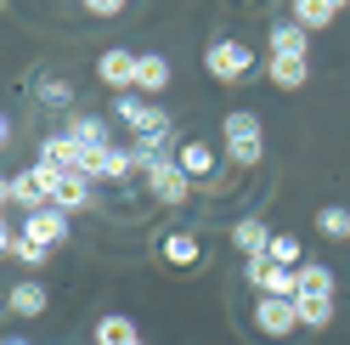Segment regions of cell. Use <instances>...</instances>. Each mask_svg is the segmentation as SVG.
<instances>
[{"instance_id": "4316f807", "label": "cell", "mask_w": 350, "mask_h": 345, "mask_svg": "<svg viewBox=\"0 0 350 345\" xmlns=\"http://www.w3.org/2000/svg\"><path fill=\"white\" fill-rule=\"evenodd\" d=\"M299 294H334V266L305 261V266H299Z\"/></svg>"}, {"instance_id": "1f68e13d", "label": "cell", "mask_w": 350, "mask_h": 345, "mask_svg": "<svg viewBox=\"0 0 350 345\" xmlns=\"http://www.w3.org/2000/svg\"><path fill=\"white\" fill-rule=\"evenodd\" d=\"M243 6H260V0H243Z\"/></svg>"}, {"instance_id": "6da1fadb", "label": "cell", "mask_w": 350, "mask_h": 345, "mask_svg": "<svg viewBox=\"0 0 350 345\" xmlns=\"http://www.w3.org/2000/svg\"><path fill=\"white\" fill-rule=\"evenodd\" d=\"M221 153H226V164H237V170H254L260 159H266V125H260V114L232 107V114L221 119Z\"/></svg>"}, {"instance_id": "7402d4cb", "label": "cell", "mask_w": 350, "mask_h": 345, "mask_svg": "<svg viewBox=\"0 0 350 345\" xmlns=\"http://www.w3.org/2000/svg\"><path fill=\"white\" fill-rule=\"evenodd\" d=\"M266 79L277 85V91H299V85L311 79V62H305V57H271L266 62Z\"/></svg>"}, {"instance_id": "2e32d148", "label": "cell", "mask_w": 350, "mask_h": 345, "mask_svg": "<svg viewBox=\"0 0 350 345\" xmlns=\"http://www.w3.org/2000/svg\"><path fill=\"white\" fill-rule=\"evenodd\" d=\"M232 249H243V261L249 255H266L271 249V227L260 221V215H237L232 221Z\"/></svg>"}, {"instance_id": "ba28073f", "label": "cell", "mask_w": 350, "mask_h": 345, "mask_svg": "<svg viewBox=\"0 0 350 345\" xmlns=\"http://www.w3.org/2000/svg\"><path fill=\"white\" fill-rule=\"evenodd\" d=\"M254 329L266 334V340H288V334L299 329L294 300H288V294H260V300H254Z\"/></svg>"}, {"instance_id": "52a82bcc", "label": "cell", "mask_w": 350, "mask_h": 345, "mask_svg": "<svg viewBox=\"0 0 350 345\" xmlns=\"http://www.w3.org/2000/svg\"><path fill=\"white\" fill-rule=\"evenodd\" d=\"M79 170H85V176H91V181H130V176H136V153H130V147H91V153H85L79 159Z\"/></svg>"}, {"instance_id": "9a60e30c", "label": "cell", "mask_w": 350, "mask_h": 345, "mask_svg": "<svg viewBox=\"0 0 350 345\" xmlns=\"http://www.w3.org/2000/svg\"><path fill=\"white\" fill-rule=\"evenodd\" d=\"M0 255H6V261H17V266H46V261H51V249L34 244L29 232H17V227L0 232Z\"/></svg>"}, {"instance_id": "ac0fdd59", "label": "cell", "mask_w": 350, "mask_h": 345, "mask_svg": "<svg viewBox=\"0 0 350 345\" xmlns=\"http://www.w3.org/2000/svg\"><path fill=\"white\" fill-rule=\"evenodd\" d=\"M6 204H17V209H40V204H51L46 199V187H40V176H34V164L29 170H17V176H6Z\"/></svg>"}, {"instance_id": "9c48e42d", "label": "cell", "mask_w": 350, "mask_h": 345, "mask_svg": "<svg viewBox=\"0 0 350 345\" xmlns=\"http://www.w3.org/2000/svg\"><path fill=\"white\" fill-rule=\"evenodd\" d=\"M175 164L192 176V187H198V181L215 187V176H221V153H215V142H209V136H187L181 147H175Z\"/></svg>"}, {"instance_id": "e0dca14e", "label": "cell", "mask_w": 350, "mask_h": 345, "mask_svg": "<svg viewBox=\"0 0 350 345\" xmlns=\"http://www.w3.org/2000/svg\"><path fill=\"white\" fill-rule=\"evenodd\" d=\"M62 131H68L85 153H91V147H113V131H107L102 114H68V125H62Z\"/></svg>"}, {"instance_id": "f546056e", "label": "cell", "mask_w": 350, "mask_h": 345, "mask_svg": "<svg viewBox=\"0 0 350 345\" xmlns=\"http://www.w3.org/2000/svg\"><path fill=\"white\" fill-rule=\"evenodd\" d=\"M327 6H334V12H345V6H350V0H327Z\"/></svg>"}, {"instance_id": "30bf717a", "label": "cell", "mask_w": 350, "mask_h": 345, "mask_svg": "<svg viewBox=\"0 0 350 345\" xmlns=\"http://www.w3.org/2000/svg\"><path fill=\"white\" fill-rule=\"evenodd\" d=\"M159 261L175 266V272L204 266V238H198L192 227H175V232H164V238H159Z\"/></svg>"}, {"instance_id": "5bb4252c", "label": "cell", "mask_w": 350, "mask_h": 345, "mask_svg": "<svg viewBox=\"0 0 350 345\" xmlns=\"http://www.w3.org/2000/svg\"><path fill=\"white\" fill-rule=\"evenodd\" d=\"M91 176L85 170H62V181H57V192H51V204L57 209H68V215H79V209H91Z\"/></svg>"}, {"instance_id": "4dcf8cb0", "label": "cell", "mask_w": 350, "mask_h": 345, "mask_svg": "<svg viewBox=\"0 0 350 345\" xmlns=\"http://www.w3.org/2000/svg\"><path fill=\"white\" fill-rule=\"evenodd\" d=\"M6 345H29V340H6Z\"/></svg>"}, {"instance_id": "277c9868", "label": "cell", "mask_w": 350, "mask_h": 345, "mask_svg": "<svg viewBox=\"0 0 350 345\" xmlns=\"http://www.w3.org/2000/svg\"><path fill=\"white\" fill-rule=\"evenodd\" d=\"M113 114L130 125V136H175V125H170V114H164V107L159 102H147V97H119L113 102Z\"/></svg>"}, {"instance_id": "7c38bea8", "label": "cell", "mask_w": 350, "mask_h": 345, "mask_svg": "<svg viewBox=\"0 0 350 345\" xmlns=\"http://www.w3.org/2000/svg\"><path fill=\"white\" fill-rule=\"evenodd\" d=\"M29 97L46 107V114H74V79H62V74H34Z\"/></svg>"}, {"instance_id": "d6986e66", "label": "cell", "mask_w": 350, "mask_h": 345, "mask_svg": "<svg viewBox=\"0 0 350 345\" xmlns=\"http://www.w3.org/2000/svg\"><path fill=\"white\" fill-rule=\"evenodd\" d=\"M311 51V29H299L294 17H277L271 23V57H305Z\"/></svg>"}, {"instance_id": "44dd1931", "label": "cell", "mask_w": 350, "mask_h": 345, "mask_svg": "<svg viewBox=\"0 0 350 345\" xmlns=\"http://www.w3.org/2000/svg\"><path fill=\"white\" fill-rule=\"evenodd\" d=\"M40 159L46 164H57V170H79V159H85V147L68 136V131H51L46 142H40Z\"/></svg>"}, {"instance_id": "d6a6232c", "label": "cell", "mask_w": 350, "mask_h": 345, "mask_svg": "<svg viewBox=\"0 0 350 345\" xmlns=\"http://www.w3.org/2000/svg\"><path fill=\"white\" fill-rule=\"evenodd\" d=\"M130 345H147V340H130Z\"/></svg>"}, {"instance_id": "5b68a950", "label": "cell", "mask_w": 350, "mask_h": 345, "mask_svg": "<svg viewBox=\"0 0 350 345\" xmlns=\"http://www.w3.org/2000/svg\"><path fill=\"white\" fill-rule=\"evenodd\" d=\"M243 277H249V289H260V294H299V272L294 266H277L271 255H249L243 261Z\"/></svg>"}, {"instance_id": "7a4b0ae2", "label": "cell", "mask_w": 350, "mask_h": 345, "mask_svg": "<svg viewBox=\"0 0 350 345\" xmlns=\"http://www.w3.org/2000/svg\"><path fill=\"white\" fill-rule=\"evenodd\" d=\"M204 68H209V79H221V85H243V79L260 74V57H254L249 40L221 34V40H209V46H204Z\"/></svg>"}, {"instance_id": "8fae6325", "label": "cell", "mask_w": 350, "mask_h": 345, "mask_svg": "<svg viewBox=\"0 0 350 345\" xmlns=\"http://www.w3.org/2000/svg\"><path fill=\"white\" fill-rule=\"evenodd\" d=\"M136 62H142L136 51H124V46H107V51L96 57V79L107 85V91H119V97H124V91H136Z\"/></svg>"}, {"instance_id": "484cf974", "label": "cell", "mask_w": 350, "mask_h": 345, "mask_svg": "<svg viewBox=\"0 0 350 345\" xmlns=\"http://www.w3.org/2000/svg\"><path fill=\"white\" fill-rule=\"evenodd\" d=\"M266 255H271L277 266H294V272L305 266V244L294 238V232H271V249H266Z\"/></svg>"}, {"instance_id": "3957f363", "label": "cell", "mask_w": 350, "mask_h": 345, "mask_svg": "<svg viewBox=\"0 0 350 345\" xmlns=\"http://www.w3.org/2000/svg\"><path fill=\"white\" fill-rule=\"evenodd\" d=\"M142 181H147V192H152V204H159V209H181V204L192 199V176H187L175 159L142 170Z\"/></svg>"}, {"instance_id": "cb8c5ba5", "label": "cell", "mask_w": 350, "mask_h": 345, "mask_svg": "<svg viewBox=\"0 0 350 345\" xmlns=\"http://www.w3.org/2000/svg\"><path fill=\"white\" fill-rule=\"evenodd\" d=\"M130 340H142V334H136V322H130L124 311H107L96 322V345H130Z\"/></svg>"}, {"instance_id": "8992f818", "label": "cell", "mask_w": 350, "mask_h": 345, "mask_svg": "<svg viewBox=\"0 0 350 345\" xmlns=\"http://www.w3.org/2000/svg\"><path fill=\"white\" fill-rule=\"evenodd\" d=\"M23 232H29L34 244H46V249H62V244L74 238V215L57 209V204H40V209L23 215Z\"/></svg>"}, {"instance_id": "d4e9b609", "label": "cell", "mask_w": 350, "mask_h": 345, "mask_svg": "<svg viewBox=\"0 0 350 345\" xmlns=\"http://www.w3.org/2000/svg\"><path fill=\"white\" fill-rule=\"evenodd\" d=\"M288 17H294L299 29H327V23H334L339 12L327 6V0H294V12H288Z\"/></svg>"}, {"instance_id": "603a6c76", "label": "cell", "mask_w": 350, "mask_h": 345, "mask_svg": "<svg viewBox=\"0 0 350 345\" xmlns=\"http://www.w3.org/2000/svg\"><path fill=\"white\" fill-rule=\"evenodd\" d=\"M294 311H299V329H327L334 322V294H294Z\"/></svg>"}, {"instance_id": "f1b7e54d", "label": "cell", "mask_w": 350, "mask_h": 345, "mask_svg": "<svg viewBox=\"0 0 350 345\" xmlns=\"http://www.w3.org/2000/svg\"><path fill=\"white\" fill-rule=\"evenodd\" d=\"M79 6L91 12V17H119V12L130 6V0H79Z\"/></svg>"}, {"instance_id": "83f0119b", "label": "cell", "mask_w": 350, "mask_h": 345, "mask_svg": "<svg viewBox=\"0 0 350 345\" xmlns=\"http://www.w3.org/2000/svg\"><path fill=\"white\" fill-rule=\"evenodd\" d=\"M317 232L322 238H350V209L345 204H322L317 209Z\"/></svg>"}, {"instance_id": "ffe728a7", "label": "cell", "mask_w": 350, "mask_h": 345, "mask_svg": "<svg viewBox=\"0 0 350 345\" xmlns=\"http://www.w3.org/2000/svg\"><path fill=\"white\" fill-rule=\"evenodd\" d=\"M170 85V57L164 51H142V62H136V91L142 97H159Z\"/></svg>"}, {"instance_id": "4fadbf2b", "label": "cell", "mask_w": 350, "mask_h": 345, "mask_svg": "<svg viewBox=\"0 0 350 345\" xmlns=\"http://www.w3.org/2000/svg\"><path fill=\"white\" fill-rule=\"evenodd\" d=\"M46 306H51V289L40 283V277H23V283L6 289V311L12 317H46Z\"/></svg>"}]
</instances>
